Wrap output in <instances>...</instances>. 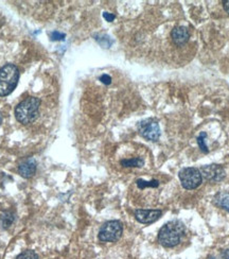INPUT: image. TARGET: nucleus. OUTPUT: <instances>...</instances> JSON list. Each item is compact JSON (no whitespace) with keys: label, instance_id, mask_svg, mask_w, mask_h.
I'll use <instances>...</instances> for the list:
<instances>
[{"label":"nucleus","instance_id":"1","mask_svg":"<svg viewBox=\"0 0 229 259\" xmlns=\"http://www.w3.org/2000/svg\"><path fill=\"white\" fill-rule=\"evenodd\" d=\"M185 233V226L181 222L175 220L165 224L158 233V241L165 247H173L180 242Z\"/></svg>","mask_w":229,"mask_h":259},{"label":"nucleus","instance_id":"2","mask_svg":"<svg viewBox=\"0 0 229 259\" xmlns=\"http://www.w3.org/2000/svg\"><path fill=\"white\" fill-rule=\"evenodd\" d=\"M39 105L40 101L35 97H29L23 100L15 109L16 119L23 124L33 122L37 118Z\"/></svg>","mask_w":229,"mask_h":259},{"label":"nucleus","instance_id":"3","mask_svg":"<svg viewBox=\"0 0 229 259\" xmlns=\"http://www.w3.org/2000/svg\"><path fill=\"white\" fill-rule=\"evenodd\" d=\"M19 80V70L14 64H7L0 68V97L12 93Z\"/></svg>","mask_w":229,"mask_h":259},{"label":"nucleus","instance_id":"4","mask_svg":"<svg viewBox=\"0 0 229 259\" xmlns=\"http://www.w3.org/2000/svg\"><path fill=\"white\" fill-rule=\"evenodd\" d=\"M123 232V225L120 221H108L102 225L99 232V240L102 242H115L120 239Z\"/></svg>","mask_w":229,"mask_h":259},{"label":"nucleus","instance_id":"5","mask_svg":"<svg viewBox=\"0 0 229 259\" xmlns=\"http://www.w3.org/2000/svg\"><path fill=\"white\" fill-rule=\"evenodd\" d=\"M178 177L182 187L188 190L198 188L202 184V181H203L201 171L199 169L192 168V167L184 168L182 170H180Z\"/></svg>","mask_w":229,"mask_h":259},{"label":"nucleus","instance_id":"6","mask_svg":"<svg viewBox=\"0 0 229 259\" xmlns=\"http://www.w3.org/2000/svg\"><path fill=\"white\" fill-rule=\"evenodd\" d=\"M138 131L141 136L150 142H156L160 137V127L156 121L152 119L141 121L138 124Z\"/></svg>","mask_w":229,"mask_h":259},{"label":"nucleus","instance_id":"7","mask_svg":"<svg viewBox=\"0 0 229 259\" xmlns=\"http://www.w3.org/2000/svg\"><path fill=\"white\" fill-rule=\"evenodd\" d=\"M201 175L207 181L217 183V182H221L225 179L226 172L222 166L213 164V165H208V166H203L201 168Z\"/></svg>","mask_w":229,"mask_h":259},{"label":"nucleus","instance_id":"8","mask_svg":"<svg viewBox=\"0 0 229 259\" xmlns=\"http://www.w3.org/2000/svg\"><path fill=\"white\" fill-rule=\"evenodd\" d=\"M162 214L159 209H137L135 210V218L143 224H151L157 221Z\"/></svg>","mask_w":229,"mask_h":259},{"label":"nucleus","instance_id":"9","mask_svg":"<svg viewBox=\"0 0 229 259\" xmlns=\"http://www.w3.org/2000/svg\"><path fill=\"white\" fill-rule=\"evenodd\" d=\"M36 161L34 158H26L25 160L21 161L18 166V174L25 178L30 179L35 175L36 172Z\"/></svg>","mask_w":229,"mask_h":259},{"label":"nucleus","instance_id":"10","mask_svg":"<svg viewBox=\"0 0 229 259\" xmlns=\"http://www.w3.org/2000/svg\"><path fill=\"white\" fill-rule=\"evenodd\" d=\"M189 36H190V33H189L188 28L182 27V26L175 27L171 32L172 40L178 46L184 45L185 42H187L189 39Z\"/></svg>","mask_w":229,"mask_h":259},{"label":"nucleus","instance_id":"11","mask_svg":"<svg viewBox=\"0 0 229 259\" xmlns=\"http://www.w3.org/2000/svg\"><path fill=\"white\" fill-rule=\"evenodd\" d=\"M120 164L125 168H140L145 165V160L143 157L125 158L120 161Z\"/></svg>","mask_w":229,"mask_h":259},{"label":"nucleus","instance_id":"12","mask_svg":"<svg viewBox=\"0 0 229 259\" xmlns=\"http://www.w3.org/2000/svg\"><path fill=\"white\" fill-rule=\"evenodd\" d=\"M214 203L219 207L229 211V193L228 192L219 193L214 199Z\"/></svg>","mask_w":229,"mask_h":259},{"label":"nucleus","instance_id":"13","mask_svg":"<svg viewBox=\"0 0 229 259\" xmlns=\"http://www.w3.org/2000/svg\"><path fill=\"white\" fill-rule=\"evenodd\" d=\"M15 220V215L12 211H6L0 215V222H2V225L4 229H8L10 225H12V223Z\"/></svg>","mask_w":229,"mask_h":259},{"label":"nucleus","instance_id":"14","mask_svg":"<svg viewBox=\"0 0 229 259\" xmlns=\"http://www.w3.org/2000/svg\"><path fill=\"white\" fill-rule=\"evenodd\" d=\"M136 184L138 186V188L140 189H145V188H148V187H151V188H156L159 186V182L157 180H152V181H145V180H137L136 181Z\"/></svg>","mask_w":229,"mask_h":259},{"label":"nucleus","instance_id":"15","mask_svg":"<svg viewBox=\"0 0 229 259\" xmlns=\"http://www.w3.org/2000/svg\"><path fill=\"white\" fill-rule=\"evenodd\" d=\"M206 137H207V134L205 133V132H203V133H201L200 134V136L198 137V144H199V147H200V149L203 151L204 153H208V147H207V145H206Z\"/></svg>","mask_w":229,"mask_h":259},{"label":"nucleus","instance_id":"16","mask_svg":"<svg viewBox=\"0 0 229 259\" xmlns=\"http://www.w3.org/2000/svg\"><path fill=\"white\" fill-rule=\"evenodd\" d=\"M16 259H38V256L34 251L27 250V251H24L23 253H20L16 257Z\"/></svg>","mask_w":229,"mask_h":259},{"label":"nucleus","instance_id":"17","mask_svg":"<svg viewBox=\"0 0 229 259\" xmlns=\"http://www.w3.org/2000/svg\"><path fill=\"white\" fill-rule=\"evenodd\" d=\"M65 35L64 33H61V32H58V31H53L50 33V38L52 40H63L65 38Z\"/></svg>","mask_w":229,"mask_h":259},{"label":"nucleus","instance_id":"18","mask_svg":"<svg viewBox=\"0 0 229 259\" xmlns=\"http://www.w3.org/2000/svg\"><path fill=\"white\" fill-rule=\"evenodd\" d=\"M100 81H101L103 84H105V85H110V84L112 83V78H111L108 74H103V75H101Z\"/></svg>","mask_w":229,"mask_h":259},{"label":"nucleus","instance_id":"19","mask_svg":"<svg viewBox=\"0 0 229 259\" xmlns=\"http://www.w3.org/2000/svg\"><path fill=\"white\" fill-rule=\"evenodd\" d=\"M103 17L106 19V21H113L115 18H116V16L114 15V14H111V13H107V12H104L103 13Z\"/></svg>","mask_w":229,"mask_h":259},{"label":"nucleus","instance_id":"20","mask_svg":"<svg viewBox=\"0 0 229 259\" xmlns=\"http://www.w3.org/2000/svg\"><path fill=\"white\" fill-rule=\"evenodd\" d=\"M223 7H224V10L229 14V0H226V2H223Z\"/></svg>","mask_w":229,"mask_h":259},{"label":"nucleus","instance_id":"21","mask_svg":"<svg viewBox=\"0 0 229 259\" xmlns=\"http://www.w3.org/2000/svg\"><path fill=\"white\" fill-rule=\"evenodd\" d=\"M2 122H3V116L0 114V124H2Z\"/></svg>","mask_w":229,"mask_h":259},{"label":"nucleus","instance_id":"22","mask_svg":"<svg viewBox=\"0 0 229 259\" xmlns=\"http://www.w3.org/2000/svg\"><path fill=\"white\" fill-rule=\"evenodd\" d=\"M207 259H215V257H213V256H208V257H207Z\"/></svg>","mask_w":229,"mask_h":259}]
</instances>
